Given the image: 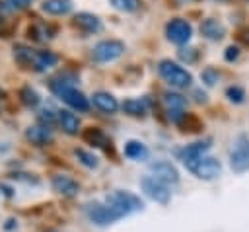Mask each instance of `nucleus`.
<instances>
[{
    "label": "nucleus",
    "instance_id": "nucleus-1",
    "mask_svg": "<svg viewBox=\"0 0 249 232\" xmlns=\"http://www.w3.org/2000/svg\"><path fill=\"white\" fill-rule=\"evenodd\" d=\"M105 203L115 209L121 216H128L132 213H138L144 209V203L138 195H134L132 191H126V189H115L111 191L107 197H105Z\"/></svg>",
    "mask_w": 249,
    "mask_h": 232
},
{
    "label": "nucleus",
    "instance_id": "nucleus-2",
    "mask_svg": "<svg viewBox=\"0 0 249 232\" xmlns=\"http://www.w3.org/2000/svg\"><path fill=\"white\" fill-rule=\"evenodd\" d=\"M158 72L173 88H189L191 82H193L191 72H187L183 66H179L173 60H161L160 66H158Z\"/></svg>",
    "mask_w": 249,
    "mask_h": 232
},
{
    "label": "nucleus",
    "instance_id": "nucleus-3",
    "mask_svg": "<svg viewBox=\"0 0 249 232\" xmlns=\"http://www.w3.org/2000/svg\"><path fill=\"white\" fill-rule=\"evenodd\" d=\"M230 168L235 174L249 172V136L239 135L233 140V146L230 150Z\"/></svg>",
    "mask_w": 249,
    "mask_h": 232
},
{
    "label": "nucleus",
    "instance_id": "nucleus-4",
    "mask_svg": "<svg viewBox=\"0 0 249 232\" xmlns=\"http://www.w3.org/2000/svg\"><path fill=\"white\" fill-rule=\"evenodd\" d=\"M187 170L191 174H195L198 179H204V181H210V179H216L220 174H222V164L218 158L214 156H200L196 158L195 162L187 164Z\"/></svg>",
    "mask_w": 249,
    "mask_h": 232
},
{
    "label": "nucleus",
    "instance_id": "nucleus-5",
    "mask_svg": "<svg viewBox=\"0 0 249 232\" xmlns=\"http://www.w3.org/2000/svg\"><path fill=\"white\" fill-rule=\"evenodd\" d=\"M140 187L142 191L156 203L160 205H167L171 201V191H169V185H165L163 181L156 179L154 175H146L140 179Z\"/></svg>",
    "mask_w": 249,
    "mask_h": 232
},
{
    "label": "nucleus",
    "instance_id": "nucleus-6",
    "mask_svg": "<svg viewBox=\"0 0 249 232\" xmlns=\"http://www.w3.org/2000/svg\"><path fill=\"white\" fill-rule=\"evenodd\" d=\"M86 214L88 218L97 224V226H109L113 222H117L119 218H123L115 209H111L107 203H89L86 207Z\"/></svg>",
    "mask_w": 249,
    "mask_h": 232
},
{
    "label": "nucleus",
    "instance_id": "nucleus-7",
    "mask_svg": "<svg viewBox=\"0 0 249 232\" xmlns=\"http://www.w3.org/2000/svg\"><path fill=\"white\" fill-rule=\"evenodd\" d=\"M123 53H124V45L121 41H117V39H105V41H99L93 47L91 57L97 62H111V60L119 58Z\"/></svg>",
    "mask_w": 249,
    "mask_h": 232
},
{
    "label": "nucleus",
    "instance_id": "nucleus-8",
    "mask_svg": "<svg viewBox=\"0 0 249 232\" xmlns=\"http://www.w3.org/2000/svg\"><path fill=\"white\" fill-rule=\"evenodd\" d=\"M165 35H167V39H169L171 43H175V45H185V43L191 39V35H193V27H191L189 21H185V19H181V18H175V19H171V21L165 25Z\"/></svg>",
    "mask_w": 249,
    "mask_h": 232
},
{
    "label": "nucleus",
    "instance_id": "nucleus-9",
    "mask_svg": "<svg viewBox=\"0 0 249 232\" xmlns=\"http://www.w3.org/2000/svg\"><path fill=\"white\" fill-rule=\"evenodd\" d=\"M150 172H152V175H154L156 179L163 181L165 185H175V183L179 181V172H177V168H175L171 162H167V160L154 162V164L150 166Z\"/></svg>",
    "mask_w": 249,
    "mask_h": 232
},
{
    "label": "nucleus",
    "instance_id": "nucleus-10",
    "mask_svg": "<svg viewBox=\"0 0 249 232\" xmlns=\"http://www.w3.org/2000/svg\"><path fill=\"white\" fill-rule=\"evenodd\" d=\"M51 185H53V189H54L58 195H62V197H76L78 191H80L78 181L72 179V177L66 175V174H56V175H53Z\"/></svg>",
    "mask_w": 249,
    "mask_h": 232
},
{
    "label": "nucleus",
    "instance_id": "nucleus-11",
    "mask_svg": "<svg viewBox=\"0 0 249 232\" xmlns=\"http://www.w3.org/2000/svg\"><path fill=\"white\" fill-rule=\"evenodd\" d=\"M56 96H58V97H60L64 103H68L72 109H78V111H88V107H89L88 97H86V96H84L80 90H76L74 86L60 90Z\"/></svg>",
    "mask_w": 249,
    "mask_h": 232
},
{
    "label": "nucleus",
    "instance_id": "nucleus-12",
    "mask_svg": "<svg viewBox=\"0 0 249 232\" xmlns=\"http://www.w3.org/2000/svg\"><path fill=\"white\" fill-rule=\"evenodd\" d=\"M208 150H210V140H198V142H193V144H187L185 148H181V150L177 152V156H179V160L187 166V164L195 162L196 158L204 156Z\"/></svg>",
    "mask_w": 249,
    "mask_h": 232
},
{
    "label": "nucleus",
    "instance_id": "nucleus-13",
    "mask_svg": "<svg viewBox=\"0 0 249 232\" xmlns=\"http://www.w3.org/2000/svg\"><path fill=\"white\" fill-rule=\"evenodd\" d=\"M25 138L35 146H45V144H49L53 140V133L45 125H33V127H29L25 131Z\"/></svg>",
    "mask_w": 249,
    "mask_h": 232
},
{
    "label": "nucleus",
    "instance_id": "nucleus-14",
    "mask_svg": "<svg viewBox=\"0 0 249 232\" xmlns=\"http://www.w3.org/2000/svg\"><path fill=\"white\" fill-rule=\"evenodd\" d=\"M56 121H58L60 129L66 135H78V131H80V119L72 111H68V109L56 111Z\"/></svg>",
    "mask_w": 249,
    "mask_h": 232
},
{
    "label": "nucleus",
    "instance_id": "nucleus-15",
    "mask_svg": "<svg viewBox=\"0 0 249 232\" xmlns=\"http://www.w3.org/2000/svg\"><path fill=\"white\" fill-rule=\"evenodd\" d=\"M91 103L99 109V111H103V113H115L117 109H119V103H117V99L109 94V92H95L93 96H91Z\"/></svg>",
    "mask_w": 249,
    "mask_h": 232
},
{
    "label": "nucleus",
    "instance_id": "nucleus-16",
    "mask_svg": "<svg viewBox=\"0 0 249 232\" xmlns=\"http://www.w3.org/2000/svg\"><path fill=\"white\" fill-rule=\"evenodd\" d=\"M74 23L82 29V31H86V33H97V31H101V19L97 18V16H93V14H88V12H82V14H78L76 18H74Z\"/></svg>",
    "mask_w": 249,
    "mask_h": 232
},
{
    "label": "nucleus",
    "instance_id": "nucleus-17",
    "mask_svg": "<svg viewBox=\"0 0 249 232\" xmlns=\"http://www.w3.org/2000/svg\"><path fill=\"white\" fill-rule=\"evenodd\" d=\"M56 62H58V57L54 53H51V51H35L31 68L37 70V72H45V70L53 68Z\"/></svg>",
    "mask_w": 249,
    "mask_h": 232
},
{
    "label": "nucleus",
    "instance_id": "nucleus-18",
    "mask_svg": "<svg viewBox=\"0 0 249 232\" xmlns=\"http://www.w3.org/2000/svg\"><path fill=\"white\" fill-rule=\"evenodd\" d=\"M200 33H202L206 39H210V41H220V39L226 35V27H224L218 19L208 18V19H204V21L200 23Z\"/></svg>",
    "mask_w": 249,
    "mask_h": 232
},
{
    "label": "nucleus",
    "instance_id": "nucleus-19",
    "mask_svg": "<svg viewBox=\"0 0 249 232\" xmlns=\"http://www.w3.org/2000/svg\"><path fill=\"white\" fill-rule=\"evenodd\" d=\"M123 152H124V156H126L128 160H134V162H142V160H146L148 154H150V150L146 148V144L140 142V140H128V142H124Z\"/></svg>",
    "mask_w": 249,
    "mask_h": 232
},
{
    "label": "nucleus",
    "instance_id": "nucleus-20",
    "mask_svg": "<svg viewBox=\"0 0 249 232\" xmlns=\"http://www.w3.org/2000/svg\"><path fill=\"white\" fill-rule=\"evenodd\" d=\"M41 10L51 16H64L72 12V2L70 0H45L41 4Z\"/></svg>",
    "mask_w": 249,
    "mask_h": 232
},
{
    "label": "nucleus",
    "instance_id": "nucleus-21",
    "mask_svg": "<svg viewBox=\"0 0 249 232\" xmlns=\"http://www.w3.org/2000/svg\"><path fill=\"white\" fill-rule=\"evenodd\" d=\"M123 111L124 113H128V115H134V117H140V115H144L146 113V109H148V103H146V99H126V101H123Z\"/></svg>",
    "mask_w": 249,
    "mask_h": 232
},
{
    "label": "nucleus",
    "instance_id": "nucleus-22",
    "mask_svg": "<svg viewBox=\"0 0 249 232\" xmlns=\"http://www.w3.org/2000/svg\"><path fill=\"white\" fill-rule=\"evenodd\" d=\"M33 57H35V51H33V49H29V47H25V45H18V47H14V58H16L19 64H23V66H29V68H31Z\"/></svg>",
    "mask_w": 249,
    "mask_h": 232
},
{
    "label": "nucleus",
    "instance_id": "nucleus-23",
    "mask_svg": "<svg viewBox=\"0 0 249 232\" xmlns=\"http://www.w3.org/2000/svg\"><path fill=\"white\" fill-rule=\"evenodd\" d=\"M74 156L78 158V162H80L82 166H86V168H89V170H93V168H97V166H99L97 156H95L93 152H89V150L76 148V150H74Z\"/></svg>",
    "mask_w": 249,
    "mask_h": 232
},
{
    "label": "nucleus",
    "instance_id": "nucleus-24",
    "mask_svg": "<svg viewBox=\"0 0 249 232\" xmlns=\"http://www.w3.org/2000/svg\"><path fill=\"white\" fill-rule=\"evenodd\" d=\"M29 37H33L35 41H49L53 37V31H51V27L47 23L39 21V23H33L29 27Z\"/></svg>",
    "mask_w": 249,
    "mask_h": 232
},
{
    "label": "nucleus",
    "instance_id": "nucleus-25",
    "mask_svg": "<svg viewBox=\"0 0 249 232\" xmlns=\"http://www.w3.org/2000/svg\"><path fill=\"white\" fill-rule=\"evenodd\" d=\"M165 103H167V109H179V111H185V105H187V99L181 96V94H165Z\"/></svg>",
    "mask_w": 249,
    "mask_h": 232
},
{
    "label": "nucleus",
    "instance_id": "nucleus-26",
    "mask_svg": "<svg viewBox=\"0 0 249 232\" xmlns=\"http://www.w3.org/2000/svg\"><path fill=\"white\" fill-rule=\"evenodd\" d=\"M111 4L115 10H121V12H136L142 0H111Z\"/></svg>",
    "mask_w": 249,
    "mask_h": 232
},
{
    "label": "nucleus",
    "instance_id": "nucleus-27",
    "mask_svg": "<svg viewBox=\"0 0 249 232\" xmlns=\"http://www.w3.org/2000/svg\"><path fill=\"white\" fill-rule=\"evenodd\" d=\"M19 97H21V101H23L27 107H35V105L39 103V94H37L35 90H31V88H23V90L19 92Z\"/></svg>",
    "mask_w": 249,
    "mask_h": 232
},
{
    "label": "nucleus",
    "instance_id": "nucleus-28",
    "mask_svg": "<svg viewBox=\"0 0 249 232\" xmlns=\"http://www.w3.org/2000/svg\"><path fill=\"white\" fill-rule=\"evenodd\" d=\"M86 140H89V142H93L95 146H107V136L99 131V129H89L88 133H86Z\"/></svg>",
    "mask_w": 249,
    "mask_h": 232
},
{
    "label": "nucleus",
    "instance_id": "nucleus-29",
    "mask_svg": "<svg viewBox=\"0 0 249 232\" xmlns=\"http://www.w3.org/2000/svg\"><path fill=\"white\" fill-rule=\"evenodd\" d=\"M39 121L45 125V127H53L54 125V121H56V113L54 111H51V109H41L39 111Z\"/></svg>",
    "mask_w": 249,
    "mask_h": 232
},
{
    "label": "nucleus",
    "instance_id": "nucleus-30",
    "mask_svg": "<svg viewBox=\"0 0 249 232\" xmlns=\"http://www.w3.org/2000/svg\"><path fill=\"white\" fill-rule=\"evenodd\" d=\"M226 96L230 97V101L241 103V101H243V97H245V92H243V88H239V86H231V88H228Z\"/></svg>",
    "mask_w": 249,
    "mask_h": 232
},
{
    "label": "nucleus",
    "instance_id": "nucleus-31",
    "mask_svg": "<svg viewBox=\"0 0 249 232\" xmlns=\"http://www.w3.org/2000/svg\"><path fill=\"white\" fill-rule=\"evenodd\" d=\"M218 78H220V76H218V72H216V70H212V68H208V70H204V72H202V80H204L208 86L216 84V82H218Z\"/></svg>",
    "mask_w": 249,
    "mask_h": 232
},
{
    "label": "nucleus",
    "instance_id": "nucleus-32",
    "mask_svg": "<svg viewBox=\"0 0 249 232\" xmlns=\"http://www.w3.org/2000/svg\"><path fill=\"white\" fill-rule=\"evenodd\" d=\"M31 4V0H6V6L10 10H23Z\"/></svg>",
    "mask_w": 249,
    "mask_h": 232
},
{
    "label": "nucleus",
    "instance_id": "nucleus-33",
    "mask_svg": "<svg viewBox=\"0 0 249 232\" xmlns=\"http://www.w3.org/2000/svg\"><path fill=\"white\" fill-rule=\"evenodd\" d=\"M179 57L183 60H187V62H193L196 58V53H195V49H181L179 51Z\"/></svg>",
    "mask_w": 249,
    "mask_h": 232
},
{
    "label": "nucleus",
    "instance_id": "nucleus-34",
    "mask_svg": "<svg viewBox=\"0 0 249 232\" xmlns=\"http://www.w3.org/2000/svg\"><path fill=\"white\" fill-rule=\"evenodd\" d=\"M239 57V49L237 47H228L226 49V60H235Z\"/></svg>",
    "mask_w": 249,
    "mask_h": 232
},
{
    "label": "nucleus",
    "instance_id": "nucleus-35",
    "mask_svg": "<svg viewBox=\"0 0 249 232\" xmlns=\"http://www.w3.org/2000/svg\"><path fill=\"white\" fill-rule=\"evenodd\" d=\"M239 39H241L245 45H249V29H243V31H239Z\"/></svg>",
    "mask_w": 249,
    "mask_h": 232
},
{
    "label": "nucleus",
    "instance_id": "nucleus-36",
    "mask_svg": "<svg viewBox=\"0 0 249 232\" xmlns=\"http://www.w3.org/2000/svg\"><path fill=\"white\" fill-rule=\"evenodd\" d=\"M4 29H6V19L0 16V33H4Z\"/></svg>",
    "mask_w": 249,
    "mask_h": 232
}]
</instances>
